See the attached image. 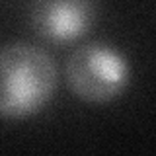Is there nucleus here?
Here are the masks:
<instances>
[{
	"instance_id": "obj_1",
	"label": "nucleus",
	"mask_w": 156,
	"mask_h": 156,
	"mask_svg": "<svg viewBox=\"0 0 156 156\" xmlns=\"http://www.w3.org/2000/svg\"><path fill=\"white\" fill-rule=\"evenodd\" d=\"M0 113L4 119L35 115L55 94L57 66L41 47L26 41L8 43L0 55Z\"/></svg>"
},
{
	"instance_id": "obj_3",
	"label": "nucleus",
	"mask_w": 156,
	"mask_h": 156,
	"mask_svg": "<svg viewBox=\"0 0 156 156\" xmlns=\"http://www.w3.org/2000/svg\"><path fill=\"white\" fill-rule=\"evenodd\" d=\"M98 18L96 0H29V27L45 41L70 43L84 37Z\"/></svg>"
},
{
	"instance_id": "obj_2",
	"label": "nucleus",
	"mask_w": 156,
	"mask_h": 156,
	"mask_svg": "<svg viewBox=\"0 0 156 156\" xmlns=\"http://www.w3.org/2000/svg\"><path fill=\"white\" fill-rule=\"evenodd\" d=\"M129 74L127 57L101 41L76 47L65 65L70 92L90 104H105L121 96L129 84Z\"/></svg>"
}]
</instances>
